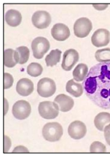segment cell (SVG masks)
I'll use <instances>...</instances> for the list:
<instances>
[{"label":"cell","instance_id":"obj_1","mask_svg":"<svg viewBox=\"0 0 110 156\" xmlns=\"http://www.w3.org/2000/svg\"><path fill=\"white\" fill-rule=\"evenodd\" d=\"M82 85L87 97L95 105L110 109V62L92 66Z\"/></svg>","mask_w":110,"mask_h":156},{"label":"cell","instance_id":"obj_2","mask_svg":"<svg viewBox=\"0 0 110 156\" xmlns=\"http://www.w3.org/2000/svg\"><path fill=\"white\" fill-rule=\"evenodd\" d=\"M63 133V127L57 122L47 123L42 128V136L44 140L49 142L60 140Z\"/></svg>","mask_w":110,"mask_h":156},{"label":"cell","instance_id":"obj_3","mask_svg":"<svg viewBox=\"0 0 110 156\" xmlns=\"http://www.w3.org/2000/svg\"><path fill=\"white\" fill-rule=\"evenodd\" d=\"M59 106L55 102L44 101L39 105V113L44 119H54L59 115Z\"/></svg>","mask_w":110,"mask_h":156},{"label":"cell","instance_id":"obj_4","mask_svg":"<svg viewBox=\"0 0 110 156\" xmlns=\"http://www.w3.org/2000/svg\"><path fill=\"white\" fill-rule=\"evenodd\" d=\"M32 51L36 59H41L50 49V42L46 38L37 37L32 42Z\"/></svg>","mask_w":110,"mask_h":156},{"label":"cell","instance_id":"obj_5","mask_svg":"<svg viewBox=\"0 0 110 156\" xmlns=\"http://www.w3.org/2000/svg\"><path fill=\"white\" fill-rule=\"evenodd\" d=\"M55 81L49 78H43L39 81L37 85V92L41 98H50L56 92Z\"/></svg>","mask_w":110,"mask_h":156},{"label":"cell","instance_id":"obj_6","mask_svg":"<svg viewBox=\"0 0 110 156\" xmlns=\"http://www.w3.org/2000/svg\"><path fill=\"white\" fill-rule=\"evenodd\" d=\"M93 28L92 22L86 17L79 18L73 26L74 34L78 38H84L89 35Z\"/></svg>","mask_w":110,"mask_h":156},{"label":"cell","instance_id":"obj_7","mask_svg":"<svg viewBox=\"0 0 110 156\" xmlns=\"http://www.w3.org/2000/svg\"><path fill=\"white\" fill-rule=\"evenodd\" d=\"M31 113V106L26 100H18L14 104L12 114L18 120H24Z\"/></svg>","mask_w":110,"mask_h":156},{"label":"cell","instance_id":"obj_8","mask_svg":"<svg viewBox=\"0 0 110 156\" xmlns=\"http://www.w3.org/2000/svg\"><path fill=\"white\" fill-rule=\"evenodd\" d=\"M32 23L36 28L42 30L48 27L51 23V17L45 11H37L32 17Z\"/></svg>","mask_w":110,"mask_h":156},{"label":"cell","instance_id":"obj_9","mask_svg":"<svg viewBox=\"0 0 110 156\" xmlns=\"http://www.w3.org/2000/svg\"><path fill=\"white\" fill-rule=\"evenodd\" d=\"M79 60V55L75 49H69L63 54L62 68L65 71H70Z\"/></svg>","mask_w":110,"mask_h":156},{"label":"cell","instance_id":"obj_10","mask_svg":"<svg viewBox=\"0 0 110 156\" xmlns=\"http://www.w3.org/2000/svg\"><path fill=\"white\" fill-rule=\"evenodd\" d=\"M110 42V33L106 29H98L91 37V42L95 47L101 48L106 46Z\"/></svg>","mask_w":110,"mask_h":156},{"label":"cell","instance_id":"obj_11","mask_svg":"<svg viewBox=\"0 0 110 156\" xmlns=\"http://www.w3.org/2000/svg\"><path fill=\"white\" fill-rule=\"evenodd\" d=\"M87 133V128L81 121H74L68 128V133L70 137L74 140L82 139Z\"/></svg>","mask_w":110,"mask_h":156},{"label":"cell","instance_id":"obj_12","mask_svg":"<svg viewBox=\"0 0 110 156\" xmlns=\"http://www.w3.org/2000/svg\"><path fill=\"white\" fill-rule=\"evenodd\" d=\"M51 36L55 40L63 42L66 40L70 36V30L63 23H56L51 29Z\"/></svg>","mask_w":110,"mask_h":156},{"label":"cell","instance_id":"obj_13","mask_svg":"<svg viewBox=\"0 0 110 156\" xmlns=\"http://www.w3.org/2000/svg\"><path fill=\"white\" fill-rule=\"evenodd\" d=\"M33 90H34V85L30 79L23 78L17 82L16 90L20 96L27 97L33 93Z\"/></svg>","mask_w":110,"mask_h":156},{"label":"cell","instance_id":"obj_14","mask_svg":"<svg viewBox=\"0 0 110 156\" xmlns=\"http://www.w3.org/2000/svg\"><path fill=\"white\" fill-rule=\"evenodd\" d=\"M54 102L58 105L59 109L63 112H69L74 106V100L66 94L57 95Z\"/></svg>","mask_w":110,"mask_h":156},{"label":"cell","instance_id":"obj_15","mask_svg":"<svg viewBox=\"0 0 110 156\" xmlns=\"http://www.w3.org/2000/svg\"><path fill=\"white\" fill-rule=\"evenodd\" d=\"M20 61L18 52L13 49H6L4 51V65L8 68L15 66Z\"/></svg>","mask_w":110,"mask_h":156},{"label":"cell","instance_id":"obj_16","mask_svg":"<svg viewBox=\"0 0 110 156\" xmlns=\"http://www.w3.org/2000/svg\"><path fill=\"white\" fill-rule=\"evenodd\" d=\"M5 20L11 27H17L22 21V15L18 11L11 9L5 14Z\"/></svg>","mask_w":110,"mask_h":156},{"label":"cell","instance_id":"obj_17","mask_svg":"<svg viewBox=\"0 0 110 156\" xmlns=\"http://www.w3.org/2000/svg\"><path fill=\"white\" fill-rule=\"evenodd\" d=\"M66 90L68 93L75 98H79L82 95L84 87L82 85L75 82L74 79H71L66 83Z\"/></svg>","mask_w":110,"mask_h":156},{"label":"cell","instance_id":"obj_18","mask_svg":"<svg viewBox=\"0 0 110 156\" xmlns=\"http://www.w3.org/2000/svg\"><path fill=\"white\" fill-rule=\"evenodd\" d=\"M110 124V113L100 112L97 115L94 119V125L97 129L100 131H103L106 125Z\"/></svg>","mask_w":110,"mask_h":156},{"label":"cell","instance_id":"obj_19","mask_svg":"<svg viewBox=\"0 0 110 156\" xmlns=\"http://www.w3.org/2000/svg\"><path fill=\"white\" fill-rule=\"evenodd\" d=\"M87 73H88V68L87 65L84 63H80L75 68L73 71V79L76 82H82L85 79Z\"/></svg>","mask_w":110,"mask_h":156},{"label":"cell","instance_id":"obj_20","mask_svg":"<svg viewBox=\"0 0 110 156\" xmlns=\"http://www.w3.org/2000/svg\"><path fill=\"white\" fill-rule=\"evenodd\" d=\"M62 52L59 49L52 50L49 55H48L45 57L46 65L48 66H54L57 65L60 62V57H61Z\"/></svg>","mask_w":110,"mask_h":156},{"label":"cell","instance_id":"obj_21","mask_svg":"<svg viewBox=\"0 0 110 156\" xmlns=\"http://www.w3.org/2000/svg\"><path fill=\"white\" fill-rule=\"evenodd\" d=\"M95 58L100 63H107L110 62V48H102L97 50L95 53Z\"/></svg>","mask_w":110,"mask_h":156},{"label":"cell","instance_id":"obj_22","mask_svg":"<svg viewBox=\"0 0 110 156\" xmlns=\"http://www.w3.org/2000/svg\"><path fill=\"white\" fill-rule=\"evenodd\" d=\"M27 72L30 76L33 77H38L41 75L43 72V68L39 63H32L27 66Z\"/></svg>","mask_w":110,"mask_h":156},{"label":"cell","instance_id":"obj_23","mask_svg":"<svg viewBox=\"0 0 110 156\" xmlns=\"http://www.w3.org/2000/svg\"><path fill=\"white\" fill-rule=\"evenodd\" d=\"M17 52H18L19 57H20V61L19 63L20 64H24L28 61L29 57H30V50L26 46H20L16 49Z\"/></svg>","mask_w":110,"mask_h":156},{"label":"cell","instance_id":"obj_24","mask_svg":"<svg viewBox=\"0 0 110 156\" xmlns=\"http://www.w3.org/2000/svg\"><path fill=\"white\" fill-rule=\"evenodd\" d=\"M90 152H93V153H94V152H106V146L102 143L99 142V141H95L90 145Z\"/></svg>","mask_w":110,"mask_h":156},{"label":"cell","instance_id":"obj_25","mask_svg":"<svg viewBox=\"0 0 110 156\" xmlns=\"http://www.w3.org/2000/svg\"><path fill=\"white\" fill-rule=\"evenodd\" d=\"M14 78L9 73H4V88L9 89L13 85Z\"/></svg>","mask_w":110,"mask_h":156},{"label":"cell","instance_id":"obj_26","mask_svg":"<svg viewBox=\"0 0 110 156\" xmlns=\"http://www.w3.org/2000/svg\"><path fill=\"white\" fill-rule=\"evenodd\" d=\"M103 131H104V136L106 143L110 146V124L105 127Z\"/></svg>","mask_w":110,"mask_h":156},{"label":"cell","instance_id":"obj_27","mask_svg":"<svg viewBox=\"0 0 110 156\" xmlns=\"http://www.w3.org/2000/svg\"><path fill=\"white\" fill-rule=\"evenodd\" d=\"M11 145H12V142H11V140L9 136H4V152H7L9 150L11 147Z\"/></svg>","mask_w":110,"mask_h":156},{"label":"cell","instance_id":"obj_28","mask_svg":"<svg viewBox=\"0 0 110 156\" xmlns=\"http://www.w3.org/2000/svg\"><path fill=\"white\" fill-rule=\"evenodd\" d=\"M13 152L14 153H16V152H29V150L26 147H24V146H19L14 148Z\"/></svg>","mask_w":110,"mask_h":156},{"label":"cell","instance_id":"obj_29","mask_svg":"<svg viewBox=\"0 0 110 156\" xmlns=\"http://www.w3.org/2000/svg\"><path fill=\"white\" fill-rule=\"evenodd\" d=\"M93 6L97 10L103 11L104 9H107V7L109 6V4H93Z\"/></svg>","mask_w":110,"mask_h":156},{"label":"cell","instance_id":"obj_30","mask_svg":"<svg viewBox=\"0 0 110 156\" xmlns=\"http://www.w3.org/2000/svg\"><path fill=\"white\" fill-rule=\"evenodd\" d=\"M5 114L6 113V110H7V107H9V104L7 105V102H6V100L5 99Z\"/></svg>","mask_w":110,"mask_h":156}]
</instances>
